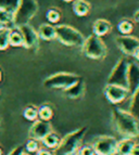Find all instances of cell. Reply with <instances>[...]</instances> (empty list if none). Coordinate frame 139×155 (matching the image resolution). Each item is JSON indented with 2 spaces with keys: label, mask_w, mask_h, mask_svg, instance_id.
I'll return each instance as SVG.
<instances>
[{
  "label": "cell",
  "mask_w": 139,
  "mask_h": 155,
  "mask_svg": "<svg viewBox=\"0 0 139 155\" xmlns=\"http://www.w3.org/2000/svg\"><path fill=\"white\" fill-rule=\"evenodd\" d=\"M112 124L117 134L123 138H139V119L128 111L120 107L112 110Z\"/></svg>",
  "instance_id": "1"
},
{
  "label": "cell",
  "mask_w": 139,
  "mask_h": 155,
  "mask_svg": "<svg viewBox=\"0 0 139 155\" xmlns=\"http://www.w3.org/2000/svg\"><path fill=\"white\" fill-rule=\"evenodd\" d=\"M87 127H80L63 137L53 151V155H77L83 140L87 134Z\"/></svg>",
  "instance_id": "2"
},
{
  "label": "cell",
  "mask_w": 139,
  "mask_h": 155,
  "mask_svg": "<svg viewBox=\"0 0 139 155\" xmlns=\"http://www.w3.org/2000/svg\"><path fill=\"white\" fill-rule=\"evenodd\" d=\"M56 39L63 46L71 48H82L85 37L78 29L67 24H60L56 26Z\"/></svg>",
  "instance_id": "3"
},
{
  "label": "cell",
  "mask_w": 139,
  "mask_h": 155,
  "mask_svg": "<svg viewBox=\"0 0 139 155\" xmlns=\"http://www.w3.org/2000/svg\"><path fill=\"white\" fill-rule=\"evenodd\" d=\"M82 51L85 57L95 61H101L107 57L108 48L101 37L89 35L85 37V41L82 46Z\"/></svg>",
  "instance_id": "4"
},
{
  "label": "cell",
  "mask_w": 139,
  "mask_h": 155,
  "mask_svg": "<svg viewBox=\"0 0 139 155\" xmlns=\"http://www.w3.org/2000/svg\"><path fill=\"white\" fill-rule=\"evenodd\" d=\"M38 10L39 5L37 0H20L18 9L13 14V27L29 24Z\"/></svg>",
  "instance_id": "5"
},
{
  "label": "cell",
  "mask_w": 139,
  "mask_h": 155,
  "mask_svg": "<svg viewBox=\"0 0 139 155\" xmlns=\"http://www.w3.org/2000/svg\"><path fill=\"white\" fill-rule=\"evenodd\" d=\"M80 79H82V77L77 74L69 72H59L45 78L44 86L48 89L65 90L72 85L77 83Z\"/></svg>",
  "instance_id": "6"
},
{
  "label": "cell",
  "mask_w": 139,
  "mask_h": 155,
  "mask_svg": "<svg viewBox=\"0 0 139 155\" xmlns=\"http://www.w3.org/2000/svg\"><path fill=\"white\" fill-rule=\"evenodd\" d=\"M129 61L126 57H122L115 63L108 77L107 84L119 85L127 88V71H128Z\"/></svg>",
  "instance_id": "7"
},
{
  "label": "cell",
  "mask_w": 139,
  "mask_h": 155,
  "mask_svg": "<svg viewBox=\"0 0 139 155\" xmlns=\"http://www.w3.org/2000/svg\"><path fill=\"white\" fill-rule=\"evenodd\" d=\"M117 139L112 136H100L93 141V149L96 155H112L117 149Z\"/></svg>",
  "instance_id": "8"
},
{
  "label": "cell",
  "mask_w": 139,
  "mask_h": 155,
  "mask_svg": "<svg viewBox=\"0 0 139 155\" xmlns=\"http://www.w3.org/2000/svg\"><path fill=\"white\" fill-rule=\"evenodd\" d=\"M103 94L107 100L112 104H120L129 98L131 93L126 87L119 85L107 84L103 88Z\"/></svg>",
  "instance_id": "9"
},
{
  "label": "cell",
  "mask_w": 139,
  "mask_h": 155,
  "mask_svg": "<svg viewBox=\"0 0 139 155\" xmlns=\"http://www.w3.org/2000/svg\"><path fill=\"white\" fill-rule=\"evenodd\" d=\"M22 36H23V47L29 50H37L39 47V36L37 31L29 24L19 26Z\"/></svg>",
  "instance_id": "10"
},
{
  "label": "cell",
  "mask_w": 139,
  "mask_h": 155,
  "mask_svg": "<svg viewBox=\"0 0 139 155\" xmlns=\"http://www.w3.org/2000/svg\"><path fill=\"white\" fill-rule=\"evenodd\" d=\"M115 44L125 55L134 54V52L139 47V38L131 35H121L115 38Z\"/></svg>",
  "instance_id": "11"
},
{
  "label": "cell",
  "mask_w": 139,
  "mask_h": 155,
  "mask_svg": "<svg viewBox=\"0 0 139 155\" xmlns=\"http://www.w3.org/2000/svg\"><path fill=\"white\" fill-rule=\"evenodd\" d=\"M52 131L51 124L49 122H45L41 119H37L33 123L29 130V138L35 139L37 141H41L47 134Z\"/></svg>",
  "instance_id": "12"
},
{
  "label": "cell",
  "mask_w": 139,
  "mask_h": 155,
  "mask_svg": "<svg viewBox=\"0 0 139 155\" xmlns=\"http://www.w3.org/2000/svg\"><path fill=\"white\" fill-rule=\"evenodd\" d=\"M139 87V63L131 62L128 64L127 71V89L129 93H133Z\"/></svg>",
  "instance_id": "13"
},
{
  "label": "cell",
  "mask_w": 139,
  "mask_h": 155,
  "mask_svg": "<svg viewBox=\"0 0 139 155\" xmlns=\"http://www.w3.org/2000/svg\"><path fill=\"white\" fill-rule=\"evenodd\" d=\"M85 88V83H84V80L82 78L76 84H74V85H72L67 89L63 90V93H64V96L66 98L71 99V100H77V99L82 98L84 96Z\"/></svg>",
  "instance_id": "14"
},
{
  "label": "cell",
  "mask_w": 139,
  "mask_h": 155,
  "mask_svg": "<svg viewBox=\"0 0 139 155\" xmlns=\"http://www.w3.org/2000/svg\"><path fill=\"white\" fill-rule=\"evenodd\" d=\"M112 24L106 18H97L93 24V34L98 37H103L111 33Z\"/></svg>",
  "instance_id": "15"
},
{
  "label": "cell",
  "mask_w": 139,
  "mask_h": 155,
  "mask_svg": "<svg viewBox=\"0 0 139 155\" xmlns=\"http://www.w3.org/2000/svg\"><path fill=\"white\" fill-rule=\"evenodd\" d=\"M72 9L75 15L84 18L87 16L91 11V3L88 0H74L72 3Z\"/></svg>",
  "instance_id": "16"
},
{
  "label": "cell",
  "mask_w": 139,
  "mask_h": 155,
  "mask_svg": "<svg viewBox=\"0 0 139 155\" xmlns=\"http://www.w3.org/2000/svg\"><path fill=\"white\" fill-rule=\"evenodd\" d=\"M38 36L42 40L46 41H50L56 39V26H53L50 23H44L39 26L38 31Z\"/></svg>",
  "instance_id": "17"
},
{
  "label": "cell",
  "mask_w": 139,
  "mask_h": 155,
  "mask_svg": "<svg viewBox=\"0 0 139 155\" xmlns=\"http://www.w3.org/2000/svg\"><path fill=\"white\" fill-rule=\"evenodd\" d=\"M136 142L134 139H129V138H123L117 142V149L116 152L120 155H131V151L134 149Z\"/></svg>",
  "instance_id": "18"
},
{
  "label": "cell",
  "mask_w": 139,
  "mask_h": 155,
  "mask_svg": "<svg viewBox=\"0 0 139 155\" xmlns=\"http://www.w3.org/2000/svg\"><path fill=\"white\" fill-rule=\"evenodd\" d=\"M9 44L11 47H23V36L19 27H11L9 31Z\"/></svg>",
  "instance_id": "19"
},
{
  "label": "cell",
  "mask_w": 139,
  "mask_h": 155,
  "mask_svg": "<svg viewBox=\"0 0 139 155\" xmlns=\"http://www.w3.org/2000/svg\"><path fill=\"white\" fill-rule=\"evenodd\" d=\"M131 101H129V107L128 111L131 112L137 119H139V87L131 93Z\"/></svg>",
  "instance_id": "20"
},
{
  "label": "cell",
  "mask_w": 139,
  "mask_h": 155,
  "mask_svg": "<svg viewBox=\"0 0 139 155\" xmlns=\"http://www.w3.org/2000/svg\"><path fill=\"white\" fill-rule=\"evenodd\" d=\"M53 107L48 103L42 104L38 107V119L45 120V122H50L51 118L53 117Z\"/></svg>",
  "instance_id": "21"
},
{
  "label": "cell",
  "mask_w": 139,
  "mask_h": 155,
  "mask_svg": "<svg viewBox=\"0 0 139 155\" xmlns=\"http://www.w3.org/2000/svg\"><path fill=\"white\" fill-rule=\"evenodd\" d=\"M60 141H61L60 136L53 131H51L50 134H48L44 139L41 140L42 144H44L47 149H53V150L58 147V145H59Z\"/></svg>",
  "instance_id": "22"
},
{
  "label": "cell",
  "mask_w": 139,
  "mask_h": 155,
  "mask_svg": "<svg viewBox=\"0 0 139 155\" xmlns=\"http://www.w3.org/2000/svg\"><path fill=\"white\" fill-rule=\"evenodd\" d=\"M135 28L134 21L128 20V18H124L117 24V31L122 34V35H131Z\"/></svg>",
  "instance_id": "23"
},
{
  "label": "cell",
  "mask_w": 139,
  "mask_h": 155,
  "mask_svg": "<svg viewBox=\"0 0 139 155\" xmlns=\"http://www.w3.org/2000/svg\"><path fill=\"white\" fill-rule=\"evenodd\" d=\"M23 116L25 119L29 120V122H35L38 119V107L36 105L29 104V105L25 106V109L23 111Z\"/></svg>",
  "instance_id": "24"
},
{
  "label": "cell",
  "mask_w": 139,
  "mask_h": 155,
  "mask_svg": "<svg viewBox=\"0 0 139 155\" xmlns=\"http://www.w3.org/2000/svg\"><path fill=\"white\" fill-rule=\"evenodd\" d=\"M19 3L20 0H0V9L11 14H14L19 7Z\"/></svg>",
  "instance_id": "25"
},
{
  "label": "cell",
  "mask_w": 139,
  "mask_h": 155,
  "mask_svg": "<svg viewBox=\"0 0 139 155\" xmlns=\"http://www.w3.org/2000/svg\"><path fill=\"white\" fill-rule=\"evenodd\" d=\"M46 18L50 24H57L61 20V12H60L59 9L50 8L46 12Z\"/></svg>",
  "instance_id": "26"
},
{
  "label": "cell",
  "mask_w": 139,
  "mask_h": 155,
  "mask_svg": "<svg viewBox=\"0 0 139 155\" xmlns=\"http://www.w3.org/2000/svg\"><path fill=\"white\" fill-rule=\"evenodd\" d=\"M9 31H10V28H5L0 31V51H5L10 47V44H9Z\"/></svg>",
  "instance_id": "27"
},
{
  "label": "cell",
  "mask_w": 139,
  "mask_h": 155,
  "mask_svg": "<svg viewBox=\"0 0 139 155\" xmlns=\"http://www.w3.org/2000/svg\"><path fill=\"white\" fill-rule=\"evenodd\" d=\"M24 149H25L27 153H37L39 149H40V147H39V141L29 138V139L26 141V144H25V147H24Z\"/></svg>",
  "instance_id": "28"
},
{
  "label": "cell",
  "mask_w": 139,
  "mask_h": 155,
  "mask_svg": "<svg viewBox=\"0 0 139 155\" xmlns=\"http://www.w3.org/2000/svg\"><path fill=\"white\" fill-rule=\"evenodd\" d=\"M0 21L5 23L7 27L11 28V27H13V14L0 9Z\"/></svg>",
  "instance_id": "29"
},
{
  "label": "cell",
  "mask_w": 139,
  "mask_h": 155,
  "mask_svg": "<svg viewBox=\"0 0 139 155\" xmlns=\"http://www.w3.org/2000/svg\"><path fill=\"white\" fill-rule=\"evenodd\" d=\"M77 155H96L95 154V151H93V147H90V145H84L78 151Z\"/></svg>",
  "instance_id": "30"
},
{
  "label": "cell",
  "mask_w": 139,
  "mask_h": 155,
  "mask_svg": "<svg viewBox=\"0 0 139 155\" xmlns=\"http://www.w3.org/2000/svg\"><path fill=\"white\" fill-rule=\"evenodd\" d=\"M23 152H25V149H24L23 145H18L13 150H11L8 155H21Z\"/></svg>",
  "instance_id": "31"
},
{
  "label": "cell",
  "mask_w": 139,
  "mask_h": 155,
  "mask_svg": "<svg viewBox=\"0 0 139 155\" xmlns=\"http://www.w3.org/2000/svg\"><path fill=\"white\" fill-rule=\"evenodd\" d=\"M36 154L37 155H53V152H51L49 149H39Z\"/></svg>",
  "instance_id": "32"
},
{
  "label": "cell",
  "mask_w": 139,
  "mask_h": 155,
  "mask_svg": "<svg viewBox=\"0 0 139 155\" xmlns=\"http://www.w3.org/2000/svg\"><path fill=\"white\" fill-rule=\"evenodd\" d=\"M131 155H139V143H136L134 147V149H133V151H131Z\"/></svg>",
  "instance_id": "33"
},
{
  "label": "cell",
  "mask_w": 139,
  "mask_h": 155,
  "mask_svg": "<svg viewBox=\"0 0 139 155\" xmlns=\"http://www.w3.org/2000/svg\"><path fill=\"white\" fill-rule=\"evenodd\" d=\"M134 21L136 22V23H139V9L137 11H135V13H134Z\"/></svg>",
  "instance_id": "34"
},
{
  "label": "cell",
  "mask_w": 139,
  "mask_h": 155,
  "mask_svg": "<svg viewBox=\"0 0 139 155\" xmlns=\"http://www.w3.org/2000/svg\"><path fill=\"white\" fill-rule=\"evenodd\" d=\"M133 57L135 58V60H137L139 62V47L136 49V51L134 52V54H133Z\"/></svg>",
  "instance_id": "35"
},
{
  "label": "cell",
  "mask_w": 139,
  "mask_h": 155,
  "mask_svg": "<svg viewBox=\"0 0 139 155\" xmlns=\"http://www.w3.org/2000/svg\"><path fill=\"white\" fill-rule=\"evenodd\" d=\"M5 28H9V27H7V25H5V23H2V22L0 21V31H3V29H5Z\"/></svg>",
  "instance_id": "36"
},
{
  "label": "cell",
  "mask_w": 139,
  "mask_h": 155,
  "mask_svg": "<svg viewBox=\"0 0 139 155\" xmlns=\"http://www.w3.org/2000/svg\"><path fill=\"white\" fill-rule=\"evenodd\" d=\"M62 1H64V2H73L74 0H62Z\"/></svg>",
  "instance_id": "37"
},
{
  "label": "cell",
  "mask_w": 139,
  "mask_h": 155,
  "mask_svg": "<svg viewBox=\"0 0 139 155\" xmlns=\"http://www.w3.org/2000/svg\"><path fill=\"white\" fill-rule=\"evenodd\" d=\"M1 79H2V71L0 70V81H1Z\"/></svg>",
  "instance_id": "38"
},
{
  "label": "cell",
  "mask_w": 139,
  "mask_h": 155,
  "mask_svg": "<svg viewBox=\"0 0 139 155\" xmlns=\"http://www.w3.org/2000/svg\"><path fill=\"white\" fill-rule=\"evenodd\" d=\"M21 155H31V154H29V153H27V152H23Z\"/></svg>",
  "instance_id": "39"
},
{
  "label": "cell",
  "mask_w": 139,
  "mask_h": 155,
  "mask_svg": "<svg viewBox=\"0 0 139 155\" xmlns=\"http://www.w3.org/2000/svg\"><path fill=\"white\" fill-rule=\"evenodd\" d=\"M0 155H3V151H2V149H1V147H0Z\"/></svg>",
  "instance_id": "40"
},
{
  "label": "cell",
  "mask_w": 139,
  "mask_h": 155,
  "mask_svg": "<svg viewBox=\"0 0 139 155\" xmlns=\"http://www.w3.org/2000/svg\"><path fill=\"white\" fill-rule=\"evenodd\" d=\"M112 155H120V154H119V153H117V152H115V153H114V154H112Z\"/></svg>",
  "instance_id": "41"
}]
</instances>
